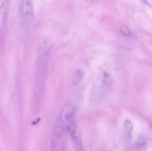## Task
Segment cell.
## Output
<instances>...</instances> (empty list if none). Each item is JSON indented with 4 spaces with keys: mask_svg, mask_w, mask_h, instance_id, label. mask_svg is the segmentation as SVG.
<instances>
[{
    "mask_svg": "<svg viewBox=\"0 0 152 151\" xmlns=\"http://www.w3.org/2000/svg\"><path fill=\"white\" fill-rule=\"evenodd\" d=\"M68 133L65 125L58 118L54 125L51 139V151H65Z\"/></svg>",
    "mask_w": 152,
    "mask_h": 151,
    "instance_id": "1",
    "label": "cell"
},
{
    "mask_svg": "<svg viewBox=\"0 0 152 151\" xmlns=\"http://www.w3.org/2000/svg\"><path fill=\"white\" fill-rule=\"evenodd\" d=\"M10 1H5L0 5V51L6 34Z\"/></svg>",
    "mask_w": 152,
    "mask_h": 151,
    "instance_id": "2",
    "label": "cell"
},
{
    "mask_svg": "<svg viewBox=\"0 0 152 151\" xmlns=\"http://www.w3.org/2000/svg\"><path fill=\"white\" fill-rule=\"evenodd\" d=\"M20 12L22 17L30 18L34 16V6L31 1H23L20 6Z\"/></svg>",
    "mask_w": 152,
    "mask_h": 151,
    "instance_id": "3",
    "label": "cell"
},
{
    "mask_svg": "<svg viewBox=\"0 0 152 151\" xmlns=\"http://www.w3.org/2000/svg\"><path fill=\"white\" fill-rule=\"evenodd\" d=\"M133 125L129 119H126L124 122L123 126V137L125 142L128 143L132 138L133 133Z\"/></svg>",
    "mask_w": 152,
    "mask_h": 151,
    "instance_id": "4",
    "label": "cell"
},
{
    "mask_svg": "<svg viewBox=\"0 0 152 151\" xmlns=\"http://www.w3.org/2000/svg\"><path fill=\"white\" fill-rule=\"evenodd\" d=\"M113 78L110 74L108 72H104L102 74V82L103 84L107 87H111L113 83Z\"/></svg>",
    "mask_w": 152,
    "mask_h": 151,
    "instance_id": "5",
    "label": "cell"
},
{
    "mask_svg": "<svg viewBox=\"0 0 152 151\" xmlns=\"http://www.w3.org/2000/svg\"><path fill=\"white\" fill-rule=\"evenodd\" d=\"M85 76L84 72L81 69H78L76 71L73 79L74 85H77L80 83L84 79Z\"/></svg>",
    "mask_w": 152,
    "mask_h": 151,
    "instance_id": "6",
    "label": "cell"
},
{
    "mask_svg": "<svg viewBox=\"0 0 152 151\" xmlns=\"http://www.w3.org/2000/svg\"><path fill=\"white\" fill-rule=\"evenodd\" d=\"M120 32L122 35L126 36H131L132 35V32L127 26L123 25L120 28Z\"/></svg>",
    "mask_w": 152,
    "mask_h": 151,
    "instance_id": "7",
    "label": "cell"
}]
</instances>
